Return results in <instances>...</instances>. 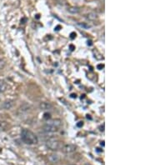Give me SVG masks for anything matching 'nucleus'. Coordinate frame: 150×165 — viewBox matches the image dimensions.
Segmentation results:
<instances>
[{"label":"nucleus","instance_id":"1","mask_svg":"<svg viewBox=\"0 0 150 165\" xmlns=\"http://www.w3.org/2000/svg\"><path fill=\"white\" fill-rule=\"evenodd\" d=\"M21 138L23 143L28 145H34L39 143V138L32 131L23 128L21 131Z\"/></svg>","mask_w":150,"mask_h":165},{"label":"nucleus","instance_id":"2","mask_svg":"<svg viewBox=\"0 0 150 165\" xmlns=\"http://www.w3.org/2000/svg\"><path fill=\"white\" fill-rule=\"evenodd\" d=\"M47 149L52 151H57V150L60 149L63 147V143L61 141H59L56 138H50L46 142Z\"/></svg>","mask_w":150,"mask_h":165},{"label":"nucleus","instance_id":"3","mask_svg":"<svg viewBox=\"0 0 150 165\" xmlns=\"http://www.w3.org/2000/svg\"><path fill=\"white\" fill-rule=\"evenodd\" d=\"M77 149V147L73 144H65L64 146L62 147V150L64 154H73Z\"/></svg>","mask_w":150,"mask_h":165},{"label":"nucleus","instance_id":"4","mask_svg":"<svg viewBox=\"0 0 150 165\" xmlns=\"http://www.w3.org/2000/svg\"><path fill=\"white\" fill-rule=\"evenodd\" d=\"M48 125H49V126H52L55 128H59L62 125V121L60 119H52V120H49V121H48V123H46Z\"/></svg>","mask_w":150,"mask_h":165},{"label":"nucleus","instance_id":"5","mask_svg":"<svg viewBox=\"0 0 150 165\" xmlns=\"http://www.w3.org/2000/svg\"><path fill=\"white\" fill-rule=\"evenodd\" d=\"M14 103L13 101L12 100H7V101H4V103L1 105V108H3L4 110H8V109H11L13 107Z\"/></svg>","mask_w":150,"mask_h":165},{"label":"nucleus","instance_id":"6","mask_svg":"<svg viewBox=\"0 0 150 165\" xmlns=\"http://www.w3.org/2000/svg\"><path fill=\"white\" fill-rule=\"evenodd\" d=\"M39 108L42 110H49V109L53 108V105L50 103H48V102H42L41 104H39Z\"/></svg>","mask_w":150,"mask_h":165},{"label":"nucleus","instance_id":"7","mask_svg":"<svg viewBox=\"0 0 150 165\" xmlns=\"http://www.w3.org/2000/svg\"><path fill=\"white\" fill-rule=\"evenodd\" d=\"M59 159H60V158H59V156H58V154H50L49 156V160L51 163H53V164L58 163V162L59 161Z\"/></svg>","mask_w":150,"mask_h":165},{"label":"nucleus","instance_id":"8","mask_svg":"<svg viewBox=\"0 0 150 165\" xmlns=\"http://www.w3.org/2000/svg\"><path fill=\"white\" fill-rule=\"evenodd\" d=\"M8 88V84L4 80L0 79V93H4Z\"/></svg>","mask_w":150,"mask_h":165},{"label":"nucleus","instance_id":"9","mask_svg":"<svg viewBox=\"0 0 150 165\" xmlns=\"http://www.w3.org/2000/svg\"><path fill=\"white\" fill-rule=\"evenodd\" d=\"M68 12L70 13H72V14H76V13H78L80 12V8H78V7L72 6V7L68 8Z\"/></svg>","mask_w":150,"mask_h":165},{"label":"nucleus","instance_id":"10","mask_svg":"<svg viewBox=\"0 0 150 165\" xmlns=\"http://www.w3.org/2000/svg\"><path fill=\"white\" fill-rule=\"evenodd\" d=\"M86 18L88 19L89 20H95L98 19V14H97L96 13H89L87 15H86Z\"/></svg>","mask_w":150,"mask_h":165},{"label":"nucleus","instance_id":"11","mask_svg":"<svg viewBox=\"0 0 150 165\" xmlns=\"http://www.w3.org/2000/svg\"><path fill=\"white\" fill-rule=\"evenodd\" d=\"M6 66V62L3 58H0V70L4 69Z\"/></svg>","mask_w":150,"mask_h":165},{"label":"nucleus","instance_id":"12","mask_svg":"<svg viewBox=\"0 0 150 165\" xmlns=\"http://www.w3.org/2000/svg\"><path fill=\"white\" fill-rule=\"evenodd\" d=\"M7 126V124L5 122H3V121H0V129L2 128H5V127Z\"/></svg>","mask_w":150,"mask_h":165},{"label":"nucleus","instance_id":"13","mask_svg":"<svg viewBox=\"0 0 150 165\" xmlns=\"http://www.w3.org/2000/svg\"><path fill=\"white\" fill-rule=\"evenodd\" d=\"M78 25L80 26V27H83L84 28H90V26L89 25H86V24H84V23H78Z\"/></svg>","mask_w":150,"mask_h":165},{"label":"nucleus","instance_id":"14","mask_svg":"<svg viewBox=\"0 0 150 165\" xmlns=\"http://www.w3.org/2000/svg\"><path fill=\"white\" fill-rule=\"evenodd\" d=\"M75 37H76V34H75V33H72V34H71V39H73Z\"/></svg>","mask_w":150,"mask_h":165},{"label":"nucleus","instance_id":"15","mask_svg":"<svg viewBox=\"0 0 150 165\" xmlns=\"http://www.w3.org/2000/svg\"><path fill=\"white\" fill-rule=\"evenodd\" d=\"M99 128H100L99 130L101 131V132H104V124H103V126H100Z\"/></svg>","mask_w":150,"mask_h":165},{"label":"nucleus","instance_id":"16","mask_svg":"<svg viewBox=\"0 0 150 165\" xmlns=\"http://www.w3.org/2000/svg\"><path fill=\"white\" fill-rule=\"evenodd\" d=\"M104 65H101V64H99V65H98V69H104Z\"/></svg>","mask_w":150,"mask_h":165},{"label":"nucleus","instance_id":"17","mask_svg":"<svg viewBox=\"0 0 150 165\" xmlns=\"http://www.w3.org/2000/svg\"><path fill=\"white\" fill-rule=\"evenodd\" d=\"M79 123H78V127L83 126V122H79Z\"/></svg>","mask_w":150,"mask_h":165},{"label":"nucleus","instance_id":"18","mask_svg":"<svg viewBox=\"0 0 150 165\" xmlns=\"http://www.w3.org/2000/svg\"><path fill=\"white\" fill-rule=\"evenodd\" d=\"M85 165H91V164H86Z\"/></svg>","mask_w":150,"mask_h":165},{"label":"nucleus","instance_id":"19","mask_svg":"<svg viewBox=\"0 0 150 165\" xmlns=\"http://www.w3.org/2000/svg\"><path fill=\"white\" fill-rule=\"evenodd\" d=\"M69 165H77V164H69Z\"/></svg>","mask_w":150,"mask_h":165}]
</instances>
